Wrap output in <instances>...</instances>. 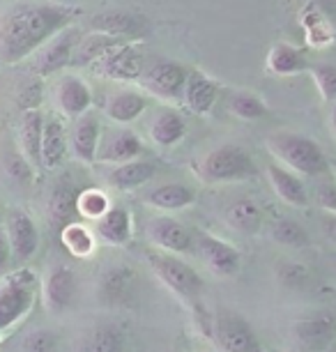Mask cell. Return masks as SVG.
I'll use <instances>...</instances> for the list:
<instances>
[{
  "label": "cell",
  "instance_id": "36",
  "mask_svg": "<svg viewBox=\"0 0 336 352\" xmlns=\"http://www.w3.org/2000/svg\"><path fill=\"white\" fill-rule=\"evenodd\" d=\"M272 237H274V242L283 244V247L300 249V247H306L309 244L306 230L302 228L298 221H291V219H279V221H274Z\"/></svg>",
  "mask_w": 336,
  "mask_h": 352
},
{
  "label": "cell",
  "instance_id": "34",
  "mask_svg": "<svg viewBox=\"0 0 336 352\" xmlns=\"http://www.w3.org/2000/svg\"><path fill=\"white\" fill-rule=\"evenodd\" d=\"M60 240H63V247L69 251V254H74L78 258H85L92 254V249H95V235L85 228L81 223H67L63 226V232H60Z\"/></svg>",
  "mask_w": 336,
  "mask_h": 352
},
{
  "label": "cell",
  "instance_id": "28",
  "mask_svg": "<svg viewBox=\"0 0 336 352\" xmlns=\"http://www.w3.org/2000/svg\"><path fill=\"white\" fill-rule=\"evenodd\" d=\"M117 44H122V39L102 35V32H92V35L78 39V44L74 46V53H71L69 65H92L97 58H102L104 53L115 49Z\"/></svg>",
  "mask_w": 336,
  "mask_h": 352
},
{
  "label": "cell",
  "instance_id": "12",
  "mask_svg": "<svg viewBox=\"0 0 336 352\" xmlns=\"http://www.w3.org/2000/svg\"><path fill=\"white\" fill-rule=\"evenodd\" d=\"M143 152V143L134 131L129 129H117L111 131L107 136V141L97 145V155L95 162L104 164H127Z\"/></svg>",
  "mask_w": 336,
  "mask_h": 352
},
{
  "label": "cell",
  "instance_id": "11",
  "mask_svg": "<svg viewBox=\"0 0 336 352\" xmlns=\"http://www.w3.org/2000/svg\"><path fill=\"white\" fill-rule=\"evenodd\" d=\"M76 44H78V32H76V28L69 25V28H65L60 35H56L51 42H46L42 49L37 51L35 74L49 76V74H56L58 69L67 67Z\"/></svg>",
  "mask_w": 336,
  "mask_h": 352
},
{
  "label": "cell",
  "instance_id": "6",
  "mask_svg": "<svg viewBox=\"0 0 336 352\" xmlns=\"http://www.w3.org/2000/svg\"><path fill=\"white\" fill-rule=\"evenodd\" d=\"M150 261L155 265L157 276H159L173 292H177V295H182V297H189V300L201 295L203 278L199 276V272L194 267H189L187 263H182L180 258H175L170 254H159V256H153Z\"/></svg>",
  "mask_w": 336,
  "mask_h": 352
},
{
  "label": "cell",
  "instance_id": "9",
  "mask_svg": "<svg viewBox=\"0 0 336 352\" xmlns=\"http://www.w3.org/2000/svg\"><path fill=\"white\" fill-rule=\"evenodd\" d=\"M5 237H8L12 258L16 263H28L39 249V232L35 221L30 219L28 212L12 210L8 214V223H5Z\"/></svg>",
  "mask_w": 336,
  "mask_h": 352
},
{
  "label": "cell",
  "instance_id": "3",
  "mask_svg": "<svg viewBox=\"0 0 336 352\" xmlns=\"http://www.w3.org/2000/svg\"><path fill=\"white\" fill-rule=\"evenodd\" d=\"M196 170L205 182H237L256 175L254 159L237 145H219L210 150L199 162Z\"/></svg>",
  "mask_w": 336,
  "mask_h": 352
},
{
  "label": "cell",
  "instance_id": "23",
  "mask_svg": "<svg viewBox=\"0 0 336 352\" xmlns=\"http://www.w3.org/2000/svg\"><path fill=\"white\" fill-rule=\"evenodd\" d=\"M194 201H196V191L189 189L187 184H177V182L159 184V187L150 189L146 194V203L148 205L159 208V210H168V212L189 208Z\"/></svg>",
  "mask_w": 336,
  "mask_h": 352
},
{
  "label": "cell",
  "instance_id": "7",
  "mask_svg": "<svg viewBox=\"0 0 336 352\" xmlns=\"http://www.w3.org/2000/svg\"><path fill=\"white\" fill-rule=\"evenodd\" d=\"M187 74H189V72L184 69L182 65L159 60V63L146 67V72H143L141 78H138V83H141L148 92L157 95V97L180 102L184 81H187Z\"/></svg>",
  "mask_w": 336,
  "mask_h": 352
},
{
  "label": "cell",
  "instance_id": "32",
  "mask_svg": "<svg viewBox=\"0 0 336 352\" xmlns=\"http://www.w3.org/2000/svg\"><path fill=\"white\" fill-rule=\"evenodd\" d=\"M42 127H44V118L37 109L23 111L21 118V143L25 157L32 164L39 166V143H42Z\"/></svg>",
  "mask_w": 336,
  "mask_h": 352
},
{
  "label": "cell",
  "instance_id": "25",
  "mask_svg": "<svg viewBox=\"0 0 336 352\" xmlns=\"http://www.w3.org/2000/svg\"><path fill=\"white\" fill-rule=\"evenodd\" d=\"M76 198H78V189L69 180L56 182V187L51 191V198H49L51 219L63 226L71 223V219L76 217Z\"/></svg>",
  "mask_w": 336,
  "mask_h": 352
},
{
  "label": "cell",
  "instance_id": "30",
  "mask_svg": "<svg viewBox=\"0 0 336 352\" xmlns=\"http://www.w3.org/2000/svg\"><path fill=\"white\" fill-rule=\"evenodd\" d=\"M226 221L245 235H256L262 228V212L254 201L245 198V201H235L226 210Z\"/></svg>",
  "mask_w": 336,
  "mask_h": 352
},
{
  "label": "cell",
  "instance_id": "17",
  "mask_svg": "<svg viewBox=\"0 0 336 352\" xmlns=\"http://www.w3.org/2000/svg\"><path fill=\"white\" fill-rule=\"evenodd\" d=\"M201 251H203V258L205 263L210 265V270L219 276H233L240 272V265H242V258H240V251L235 247H230L223 240H216V237H203L201 240Z\"/></svg>",
  "mask_w": 336,
  "mask_h": 352
},
{
  "label": "cell",
  "instance_id": "42",
  "mask_svg": "<svg viewBox=\"0 0 336 352\" xmlns=\"http://www.w3.org/2000/svg\"><path fill=\"white\" fill-rule=\"evenodd\" d=\"M10 261H12V251L8 244V237H5V230L0 228V272H5L10 267Z\"/></svg>",
  "mask_w": 336,
  "mask_h": 352
},
{
  "label": "cell",
  "instance_id": "35",
  "mask_svg": "<svg viewBox=\"0 0 336 352\" xmlns=\"http://www.w3.org/2000/svg\"><path fill=\"white\" fill-rule=\"evenodd\" d=\"M109 210H111V203L104 191H97V189L78 191L76 214H81L85 219H102Z\"/></svg>",
  "mask_w": 336,
  "mask_h": 352
},
{
  "label": "cell",
  "instance_id": "40",
  "mask_svg": "<svg viewBox=\"0 0 336 352\" xmlns=\"http://www.w3.org/2000/svg\"><path fill=\"white\" fill-rule=\"evenodd\" d=\"M10 173H12V177L14 180H19V182H28L30 180V166L25 164V159H21V157H10Z\"/></svg>",
  "mask_w": 336,
  "mask_h": 352
},
{
  "label": "cell",
  "instance_id": "5",
  "mask_svg": "<svg viewBox=\"0 0 336 352\" xmlns=\"http://www.w3.org/2000/svg\"><path fill=\"white\" fill-rule=\"evenodd\" d=\"M92 69L100 76H107L111 81H138L146 72V58L136 46L117 44L115 49L104 53L92 63Z\"/></svg>",
  "mask_w": 336,
  "mask_h": 352
},
{
  "label": "cell",
  "instance_id": "41",
  "mask_svg": "<svg viewBox=\"0 0 336 352\" xmlns=\"http://www.w3.org/2000/svg\"><path fill=\"white\" fill-rule=\"evenodd\" d=\"M318 203L327 212L336 210V189L332 187V184H322V187H318Z\"/></svg>",
  "mask_w": 336,
  "mask_h": 352
},
{
  "label": "cell",
  "instance_id": "22",
  "mask_svg": "<svg viewBox=\"0 0 336 352\" xmlns=\"http://www.w3.org/2000/svg\"><path fill=\"white\" fill-rule=\"evenodd\" d=\"M267 175H269V182H272V187L276 191V196H279L281 201L298 205V208H304V205L309 203L306 187L302 184V180L298 175H293L291 170L281 168V166H276V164H269Z\"/></svg>",
  "mask_w": 336,
  "mask_h": 352
},
{
  "label": "cell",
  "instance_id": "38",
  "mask_svg": "<svg viewBox=\"0 0 336 352\" xmlns=\"http://www.w3.org/2000/svg\"><path fill=\"white\" fill-rule=\"evenodd\" d=\"M309 72H311L313 81L315 85H318L320 95L325 102H334L336 97V72L332 65H313V67H309Z\"/></svg>",
  "mask_w": 336,
  "mask_h": 352
},
{
  "label": "cell",
  "instance_id": "31",
  "mask_svg": "<svg viewBox=\"0 0 336 352\" xmlns=\"http://www.w3.org/2000/svg\"><path fill=\"white\" fill-rule=\"evenodd\" d=\"M267 67L279 76H291L306 69V60L293 44H276L267 56Z\"/></svg>",
  "mask_w": 336,
  "mask_h": 352
},
{
  "label": "cell",
  "instance_id": "15",
  "mask_svg": "<svg viewBox=\"0 0 336 352\" xmlns=\"http://www.w3.org/2000/svg\"><path fill=\"white\" fill-rule=\"evenodd\" d=\"M216 92H219L216 81H212V78L205 76L203 72L194 69L187 74L180 102H184V106H187L191 113H199V116H203V113H208L210 109H212Z\"/></svg>",
  "mask_w": 336,
  "mask_h": 352
},
{
  "label": "cell",
  "instance_id": "29",
  "mask_svg": "<svg viewBox=\"0 0 336 352\" xmlns=\"http://www.w3.org/2000/svg\"><path fill=\"white\" fill-rule=\"evenodd\" d=\"M122 348H124L122 331L115 324H100V327H92L81 338L78 352H122Z\"/></svg>",
  "mask_w": 336,
  "mask_h": 352
},
{
  "label": "cell",
  "instance_id": "24",
  "mask_svg": "<svg viewBox=\"0 0 336 352\" xmlns=\"http://www.w3.org/2000/svg\"><path fill=\"white\" fill-rule=\"evenodd\" d=\"M146 106H148V99L143 97L141 92L120 90V92H115V95L109 97L104 111H107V116L113 122H131V120H136L143 111H146Z\"/></svg>",
  "mask_w": 336,
  "mask_h": 352
},
{
  "label": "cell",
  "instance_id": "33",
  "mask_svg": "<svg viewBox=\"0 0 336 352\" xmlns=\"http://www.w3.org/2000/svg\"><path fill=\"white\" fill-rule=\"evenodd\" d=\"M131 285H134V274L127 267H113L104 274L100 295L107 304H117L129 295Z\"/></svg>",
  "mask_w": 336,
  "mask_h": 352
},
{
  "label": "cell",
  "instance_id": "16",
  "mask_svg": "<svg viewBox=\"0 0 336 352\" xmlns=\"http://www.w3.org/2000/svg\"><path fill=\"white\" fill-rule=\"evenodd\" d=\"M58 106H60L65 116H69V118H81L83 113L90 111L92 92L88 85H85L83 78L67 74L58 81Z\"/></svg>",
  "mask_w": 336,
  "mask_h": 352
},
{
  "label": "cell",
  "instance_id": "4",
  "mask_svg": "<svg viewBox=\"0 0 336 352\" xmlns=\"http://www.w3.org/2000/svg\"><path fill=\"white\" fill-rule=\"evenodd\" d=\"M37 292V276L30 270H16L0 283V331L16 324L28 314Z\"/></svg>",
  "mask_w": 336,
  "mask_h": 352
},
{
  "label": "cell",
  "instance_id": "27",
  "mask_svg": "<svg viewBox=\"0 0 336 352\" xmlns=\"http://www.w3.org/2000/svg\"><path fill=\"white\" fill-rule=\"evenodd\" d=\"M155 177V166L150 162H127V164H117L113 170L109 173V182L115 189H136L141 184L150 182Z\"/></svg>",
  "mask_w": 336,
  "mask_h": 352
},
{
  "label": "cell",
  "instance_id": "2",
  "mask_svg": "<svg viewBox=\"0 0 336 352\" xmlns=\"http://www.w3.org/2000/svg\"><path fill=\"white\" fill-rule=\"evenodd\" d=\"M269 152L302 175H322L327 170V157L313 138L298 131H276L267 138Z\"/></svg>",
  "mask_w": 336,
  "mask_h": 352
},
{
  "label": "cell",
  "instance_id": "14",
  "mask_svg": "<svg viewBox=\"0 0 336 352\" xmlns=\"http://www.w3.org/2000/svg\"><path fill=\"white\" fill-rule=\"evenodd\" d=\"M293 338L300 350L322 352L334 341V324L329 318H306V320L295 322Z\"/></svg>",
  "mask_w": 336,
  "mask_h": 352
},
{
  "label": "cell",
  "instance_id": "39",
  "mask_svg": "<svg viewBox=\"0 0 336 352\" xmlns=\"http://www.w3.org/2000/svg\"><path fill=\"white\" fill-rule=\"evenodd\" d=\"M56 348V336L51 331H32L23 338L25 352H51Z\"/></svg>",
  "mask_w": 336,
  "mask_h": 352
},
{
  "label": "cell",
  "instance_id": "13",
  "mask_svg": "<svg viewBox=\"0 0 336 352\" xmlns=\"http://www.w3.org/2000/svg\"><path fill=\"white\" fill-rule=\"evenodd\" d=\"M148 237L157 247H161L166 251H177V254L189 251L191 244H194L191 230L184 223L177 221V219H170V217L153 219V221L148 223Z\"/></svg>",
  "mask_w": 336,
  "mask_h": 352
},
{
  "label": "cell",
  "instance_id": "21",
  "mask_svg": "<svg viewBox=\"0 0 336 352\" xmlns=\"http://www.w3.org/2000/svg\"><path fill=\"white\" fill-rule=\"evenodd\" d=\"M187 134V122L177 111L164 109L155 116L153 124H150V136L161 148H173Z\"/></svg>",
  "mask_w": 336,
  "mask_h": 352
},
{
  "label": "cell",
  "instance_id": "10",
  "mask_svg": "<svg viewBox=\"0 0 336 352\" xmlns=\"http://www.w3.org/2000/svg\"><path fill=\"white\" fill-rule=\"evenodd\" d=\"M92 32H102V35L122 39H138L148 32V21L146 16L136 14V12H124V10H111V12H102V14H95L88 21Z\"/></svg>",
  "mask_w": 336,
  "mask_h": 352
},
{
  "label": "cell",
  "instance_id": "37",
  "mask_svg": "<svg viewBox=\"0 0 336 352\" xmlns=\"http://www.w3.org/2000/svg\"><path fill=\"white\" fill-rule=\"evenodd\" d=\"M230 111L242 120H258V118L265 116V104L251 92H235L230 97Z\"/></svg>",
  "mask_w": 336,
  "mask_h": 352
},
{
  "label": "cell",
  "instance_id": "20",
  "mask_svg": "<svg viewBox=\"0 0 336 352\" xmlns=\"http://www.w3.org/2000/svg\"><path fill=\"white\" fill-rule=\"evenodd\" d=\"M67 155V131L58 120H44L42 143H39V166L56 168Z\"/></svg>",
  "mask_w": 336,
  "mask_h": 352
},
{
  "label": "cell",
  "instance_id": "18",
  "mask_svg": "<svg viewBox=\"0 0 336 352\" xmlns=\"http://www.w3.org/2000/svg\"><path fill=\"white\" fill-rule=\"evenodd\" d=\"M76 295V276L69 267H56L46 276L44 283V297L51 311H65L74 302Z\"/></svg>",
  "mask_w": 336,
  "mask_h": 352
},
{
  "label": "cell",
  "instance_id": "8",
  "mask_svg": "<svg viewBox=\"0 0 336 352\" xmlns=\"http://www.w3.org/2000/svg\"><path fill=\"white\" fill-rule=\"evenodd\" d=\"M214 341L221 352H262L258 336L235 314H219L214 320Z\"/></svg>",
  "mask_w": 336,
  "mask_h": 352
},
{
  "label": "cell",
  "instance_id": "19",
  "mask_svg": "<svg viewBox=\"0 0 336 352\" xmlns=\"http://www.w3.org/2000/svg\"><path fill=\"white\" fill-rule=\"evenodd\" d=\"M67 143H71V150L81 162H95L97 145H100V122H97V118L90 116V113H83L81 118H76V124L67 136Z\"/></svg>",
  "mask_w": 336,
  "mask_h": 352
},
{
  "label": "cell",
  "instance_id": "1",
  "mask_svg": "<svg viewBox=\"0 0 336 352\" xmlns=\"http://www.w3.org/2000/svg\"><path fill=\"white\" fill-rule=\"evenodd\" d=\"M81 16V10L49 0H23L0 14V65H16L37 53Z\"/></svg>",
  "mask_w": 336,
  "mask_h": 352
},
{
  "label": "cell",
  "instance_id": "26",
  "mask_svg": "<svg viewBox=\"0 0 336 352\" xmlns=\"http://www.w3.org/2000/svg\"><path fill=\"white\" fill-rule=\"evenodd\" d=\"M97 232L104 242L109 244H127L131 237V219L127 210L122 208H111L102 219H97Z\"/></svg>",
  "mask_w": 336,
  "mask_h": 352
}]
</instances>
